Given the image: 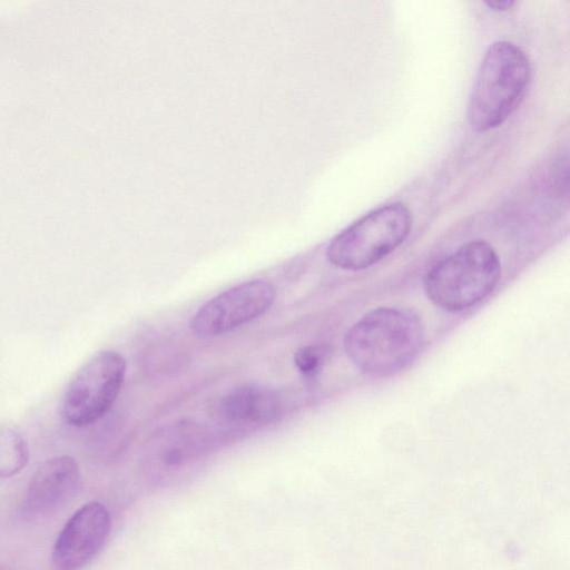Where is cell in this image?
I'll use <instances>...</instances> for the list:
<instances>
[{
    "label": "cell",
    "instance_id": "obj_1",
    "mask_svg": "<svg viewBox=\"0 0 570 570\" xmlns=\"http://www.w3.org/2000/svg\"><path fill=\"white\" fill-rule=\"evenodd\" d=\"M424 333L420 317L407 308L379 307L363 315L344 337L348 360L364 374L386 377L417 356Z\"/></svg>",
    "mask_w": 570,
    "mask_h": 570
},
{
    "label": "cell",
    "instance_id": "obj_2",
    "mask_svg": "<svg viewBox=\"0 0 570 570\" xmlns=\"http://www.w3.org/2000/svg\"><path fill=\"white\" fill-rule=\"evenodd\" d=\"M530 79V60L520 47L507 40L491 43L470 94V127L485 132L501 126L521 104Z\"/></svg>",
    "mask_w": 570,
    "mask_h": 570
},
{
    "label": "cell",
    "instance_id": "obj_3",
    "mask_svg": "<svg viewBox=\"0 0 570 570\" xmlns=\"http://www.w3.org/2000/svg\"><path fill=\"white\" fill-rule=\"evenodd\" d=\"M500 278L501 262L495 249L488 242L475 239L431 267L423 287L434 305L459 312L481 302Z\"/></svg>",
    "mask_w": 570,
    "mask_h": 570
},
{
    "label": "cell",
    "instance_id": "obj_4",
    "mask_svg": "<svg viewBox=\"0 0 570 570\" xmlns=\"http://www.w3.org/2000/svg\"><path fill=\"white\" fill-rule=\"evenodd\" d=\"M411 227L412 215L403 203L380 206L337 234L327 246L326 257L341 269L367 268L399 247Z\"/></svg>",
    "mask_w": 570,
    "mask_h": 570
},
{
    "label": "cell",
    "instance_id": "obj_5",
    "mask_svg": "<svg viewBox=\"0 0 570 570\" xmlns=\"http://www.w3.org/2000/svg\"><path fill=\"white\" fill-rule=\"evenodd\" d=\"M126 375V361L115 351H101L75 374L61 404L65 420L83 428L99 421L114 405Z\"/></svg>",
    "mask_w": 570,
    "mask_h": 570
},
{
    "label": "cell",
    "instance_id": "obj_6",
    "mask_svg": "<svg viewBox=\"0 0 570 570\" xmlns=\"http://www.w3.org/2000/svg\"><path fill=\"white\" fill-rule=\"evenodd\" d=\"M276 299V289L265 279L238 284L204 304L190 321L199 337L228 333L265 314Z\"/></svg>",
    "mask_w": 570,
    "mask_h": 570
},
{
    "label": "cell",
    "instance_id": "obj_7",
    "mask_svg": "<svg viewBox=\"0 0 570 570\" xmlns=\"http://www.w3.org/2000/svg\"><path fill=\"white\" fill-rule=\"evenodd\" d=\"M111 528L107 508L91 501L78 509L60 531L52 559L59 570H78L102 548Z\"/></svg>",
    "mask_w": 570,
    "mask_h": 570
},
{
    "label": "cell",
    "instance_id": "obj_8",
    "mask_svg": "<svg viewBox=\"0 0 570 570\" xmlns=\"http://www.w3.org/2000/svg\"><path fill=\"white\" fill-rule=\"evenodd\" d=\"M79 481L80 471L73 458H51L33 473L27 490V505L37 513L52 512L75 495Z\"/></svg>",
    "mask_w": 570,
    "mask_h": 570
},
{
    "label": "cell",
    "instance_id": "obj_9",
    "mask_svg": "<svg viewBox=\"0 0 570 570\" xmlns=\"http://www.w3.org/2000/svg\"><path fill=\"white\" fill-rule=\"evenodd\" d=\"M278 395L268 387L244 384L224 395L217 407L218 417L237 426L264 425L281 414Z\"/></svg>",
    "mask_w": 570,
    "mask_h": 570
},
{
    "label": "cell",
    "instance_id": "obj_10",
    "mask_svg": "<svg viewBox=\"0 0 570 570\" xmlns=\"http://www.w3.org/2000/svg\"><path fill=\"white\" fill-rule=\"evenodd\" d=\"M29 460L28 444L16 429L0 425V478L18 474Z\"/></svg>",
    "mask_w": 570,
    "mask_h": 570
},
{
    "label": "cell",
    "instance_id": "obj_11",
    "mask_svg": "<svg viewBox=\"0 0 570 570\" xmlns=\"http://www.w3.org/2000/svg\"><path fill=\"white\" fill-rule=\"evenodd\" d=\"M324 352L320 346H304L296 351L294 363L305 376H314L321 368Z\"/></svg>",
    "mask_w": 570,
    "mask_h": 570
},
{
    "label": "cell",
    "instance_id": "obj_12",
    "mask_svg": "<svg viewBox=\"0 0 570 570\" xmlns=\"http://www.w3.org/2000/svg\"><path fill=\"white\" fill-rule=\"evenodd\" d=\"M489 8L497 11H505L510 9L515 1L513 0H490L484 2Z\"/></svg>",
    "mask_w": 570,
    "mask_h": 570
}]
</instances>
